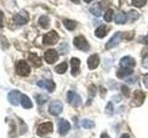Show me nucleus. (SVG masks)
<instances>
[{
    "label": "nucleus",
    "mask_w": 148,
    "mask_h": 138,
    "mask_svg": "<svg viewBox=\"0 0 148 138\" xmlns=\"http://www.w3.org/2000/svg\"><path fill=\"white\" fill-rule=\"evenodd\" d=\"M58 133L61 135H65L69 133V131L71 130V123L68 121L64 119H61L58 121Z\"/></svg>",
    "instance_id": "obj_11"
},
{
    "label": "nucleus",
    "mask_w": 148,
    "mask_h": 138,
    "mask_svg": "<svg viewBox=\"0 0 148 138\" xmlns=\"http://www.w3.org/2000/svg\"><path fill=\"white\" fill-rule=\"evenodd\" d=\"M49 113L54 115V116H58L63 110V104L61 101L59 100H54L49 105Z\"/></svg>",
    "instance_id": "obj_6"
},
{
    "label": "nucleus",
    "mask_w": 148,
    "mask_h": 138,
    "mask_svg": "<svg viewBox=\"0 0 148 138\" xmlns=\"http://www.w3.org/2000/svg\"><path fill=\"white\" fill-rule=\"evenodd\" d=\"M145 98V93H143V91H141V90L134 91V93H133V99H132L133 105H135V106H141L143 103Z\"/></svg>",
    "instance_id": "obj_13"
},
{
    "label": "nucleus",
    "mask_w": 148,
    "mask_h": 138,
    "mask_svg": "<svg viewBox=\"0 0 148 138\" xmlns=\"http://www.w3.org/2000/svg\"><path fill=\"white\" fill-rule=\"evenodd\" d=\"M99 63H100V59H99V56L97 54L91 55V56L87 60L88 67H89V69H91V70L95 69L97 66H98Z\"/></svg>",
    "instance_id": "obj_15"
},
{
    "label": "nucleus",
    "mask_w": 148,
    "mask_h": 138,
    "mask_svg": "<svg viewBox=\"0 0 148 138\" xmlns=\"http://www.w3.org/2000/svg\"><path fill=\"white\" fill-rule=\"evenodd\" d=\"M82 125L83 128H85V129H91V128L95 127V123L92 121H91V120L85 119V120H82Z\"/></svg>",
    "instance_id": "obj_28"
},
{
    "label": "nucleus",
    "mask_w": 148,
    "mask_h": 138,
    "mask_svg": "<svg viewBox=\"0 0 148 138\" xmlns=\"http://www.w3.org/2000/svg\"><path fill=\"white\" fill-rule=\"evenodd\" d=\"M80 64L81 61L78 58H72L71 60V75L73 76H76L80 73Z\"/></svg>",
    "instance_id": "obj_16"
},
{
    "label": "nucleus",
    "mask_w": 148,
    "mask_h": 138,
    "mask_svg": "<svg viewBox=\"0 0 148 138\" xmlns=\"http://www.w3.org/2000/svg\"><path fill=\"white\" fill-rule=\"evenodd\" d=\"M101 138H110V137H109V135H108V133H102V135H101Z\"/></svg>",
    "instance_id": "obj_36"
},
{
    "label": "nucleus",
    "mask_w": 148,
    "mask_h": 138,
    "mask_svg": "<svg viewBox=\"0 0 148 138\" xmlns=\"http://www.w3.org/2000/svg\"><path fill=\"white\" fill-rule=\"evenodd\" d=\"M58 59V53L57 51L54 49L46 50V52L45 53V60L46 63L49 64H52L57 62Z\"/></svg>",
    "instance_id": "obj_8"
},
{
    "label": "nucleus",
    "mask_w": 148,
    "mask_h": 138,
    "mask_svg": "<svg viewBox=\"0 0 148 138\" xmlns=\"http://www.w3.org/2000/svg\"><path fill=\"white\" fill-rule=\"evenodd\" d=\"M90 12L95 17H101L102 15V7L100 6L99 3H95L94 5H92L90 7Z\"/></svg>",
    "instance_id": "obj_19"
},
{
    "label": "nucleus",
    "mask_w": 148,
    "mask_h": 138,
    "mask_svg": "<svg viewBox=\"0 0 148 138\" xmlns=\"http://www.w3.org/2000/svg\"><path fill=\"white\" fill-rule=\"evenodd\" d=\"M67 69H68V64L66 62H63L61 64H59L58 66H56L55 71L58 74H64L67 71Z\"/></svg>",
    "instance_id": "obj_24"
},
{
    "label": "nucleus",
    "mask_w": 148,
    "mask_h": 138,
    "mask_svg": "<svg viewBox=\"0 0 148 138\" xmlns=\"http://www.w3.org/2000/svg\"><path fill=\"white\" fill-rule=\"evenodd\" d=\"M113 13H114L113 9H111V8L108 9V10H106V14H105V16H104L105 20H106V21H108V22H110L111 20H112Z\"/></svg>",
    "instance_id": "obj_30"
},
{
    "label": "nucleus",
    "mask_w": 148,
    "mask_h": 138,
    "mask_svg": "<svg viewBox=\"0 0 148 138\" xmlns=\"http://www.w3.org/2000/svg\"><path fill=\"white\" fill-rule=\"evenodd\" d=\"M142 66H143V67L148 69V55H146V56L143 57V62H142Z\"/></svg>",
    "instance_id": "obj_33"
},
{
    "label": "nucleus",
    "mask_w": 148,
    "mask_h": 138,
    "mask_svg": "<svg viewBox=\"0 0 148 138\" xmlns=\"http://www.w3.org/2000/svg\"><path fill=\"white\" fill-rule=\"evenodd\" d=\"M127 20H128V17L126 13L120 11L116 15L115 22L117 23V24H124V23L127 22Z\"/></svg>",
    "instance_id": "obj_20"
},
{
    "label": "nucleus",
    "mask_w": 148,
    "mask_h": 138,
    "mask_svg": "<svg viewBox=\"0 0 148 138\" xmlns=\"http://www.w3.org/2000/svg\"><path fill=\"white\" fill-rule=\"evenodd\" d=\"M127 17H128V20L133 22L139 18V13L135 10H131L127 14Z\"/></svg>",
    "instance_id": "obj_27"
},
{
    "label": "nucleus",
    "mask_w": 148,
    "mask_h": 138,
    "mask_svg": "<svg viewBox=\"0 0 148 138\" xmlns=\"http://www.w3.org/2000/svg\"><path fill=\"white\" fill-rule=\"evenodd\" d=\"M28 59H29L30 63H31L34 67H40V66H42V60H41V58H40L36 53H30V54H29V57H28Z\"/></svg>",
    "instance_id": "obj_17"
},
{
    "label": "nucleus",
    "mask_w": 148,
    "mask_h": 138,
    "mask_svg": "<svg viewBox=\"0 0 148 138\" xmlns=\"http://www.w3.org/2000/svg\"><path fill=\"white\" fill-rule=\"evenodd\" d=\"M119 64L122 67L132 69V67L135 66L136 62H135V60L131 56H124L121 60H120Z\"/></svg>",
    "instance_id": "obj_14"
},
{
    "label": "nucleus",
    "mask_w": 148,
    "mask_h": 138,
    "mask_svg": "<svg viewBox=\"0 0 148 138\" xmlns=\"http://www.w3.org/2000/svg\"><path fill=\"white\" fill-rule=\"evenodd\" d=\"M53 132V123L51 122H44L39 125L37 128V135L39 136H45L48 133H51Z\"/></svg>",
    "instance_id": "obj_5"
},
{
    "label": "nucleus",
    "mask_w": 148,
    "mask_h": 138,
    "mask_svg": "<svg viewBox=\"0 0 148 138\" xmlns=\"http://www.w3.org/2000/svg\"><path fill=\"white\" fill-rule=\"evenodd\" d=\"M71 1H72L73 3H76V4H79V3H80V1H79V0H71Z\"/></svg>",
    "instance_id": "obj_38"
},
{
    "label": "nucleus",
    "mask_w": 148,
    "mask_h": 138,
    "mask_svg": "<svg viewBox=\"0 0 148 138\" xmlns=\"http://www.w3.org/2000/svg\"><path fill=\"white\" fill-rule=\"evenodd\" d=\"M63 24H64V26L66 27L69 30H75V28H76V26H77L76 21L71 20H63Z\"/></svg>",
    "instance_id": "obj_23"
},
{
    "label": "nucleus",
    "mask_w": 148,
    "mask_h": 138,
    "mask_svg": "<svg viewBox=\"0 0 148 138\" xmlns=\"http://www.w3.org/2000/svg\"><path fill=\"white\" fill-rule=\"evenodd\" d=\"M84 1H85L86 3H90L91 1H92V0H84Z\"/></svg>",
    "instance_id": "obj_39"
},
{
    "label": "nucleus",
    "mask_w": 148,
    "mask_h": 138,
    "mask_svg": "<svg viewBox=\"0 0 148 138\" xmlns=\"http://www.w3.org/2000/svg\"><path fill=\"white\" fill-rule=\"evenodd\" d=\"M4 13L0 11V28H3L4 26Z\"/></svg>",
    "instance_id": "obj_35"
},
{
    "label": "nucleus",
    "mask_w": 148,
    "mask_h": 138,
    "mask_svg": "<svg viewBox=\"0 0 148 138\" xmlns=\"http://www.w3.org/2000/svg\"><path fill=\"white\" fill-rule=\"evenodd\" d=\"M132 3L136 7H142L146 4V0H132Z\"/></svg>",
    "instance_id": "obj_31"
},
{
    "label": "nucleus",
    "mask_w": 148,
    "mask_h": 138,
    "mask_svg": "<svg viewBox=\"0 0 148 138\" xmlns=\"http://www.w3.org/2000/svg\"><path fill=\"white\" fill-rule=\"evenodd\" d=\"M39 24L44 28V29H47L50 25V20L49 18L46 16H42L39 18Z\"/></svg>",
    "instance_id": "obj_26"
},
{
    "label": "nucleus",
    "mask_w": 148,
    "mask_h": 138,
    "mask_svg": "<svg viewBox=\"0 0 148 138\" xmlns=\"http://www.w3.org/2000/svg\"><path fill=\"white\" fill-rule=\"evenodd\" d=\"M121 91H122V94H124L125 97H130V90L128 89V87L122 86L121 87Z\"/></svg>",
    "instance_id": "obj_32"
},
{
    "label": "nucleus",
    "mask_w": 148,
    "mask_h": 138,
    "mask_svg": "<svg viewBox=\"0 0 148 138\" xmlns=\"http://www.w3.org/2000/svg\"><path fill=\"white\" fill-rule=\"evenodd\" d=\"M67 99L68 102L71 104L73 107H78L80 106V104L82 103V99L81 97L78 94H76L75 92L73 91H69L67 94Z\"/></svg>",
    "instance_id": "obj_9"
},
{
    "label": "nucleus",
    "mask_w": 148,
    "mask_h": 138,
    "mask_svg": "<svg viewBox=\"0 0 148 138\" xmlns=\"http://www.w3.org/2000/svg\"><path fill=\"white\" fill-rule=\"evenodd\" d=\"M59 40V36L57 33V31L55 30H51L48 33H46L44 38H43V43L45 45H54Z\"/></svg>",
    "instance_id": "obj_3"
},
{
    "label": "nucleus",
    "mask_w": 148,
    "mask_h": 138,
    "mask_svg": "<svg viewBox=\"0 0 148 138\" xmlns=\"http://www.w3.org/2000/svg\"><path fill=\"white\" fill-rule=\"evenodd\" d=\"M73 43H74V45H75V47L78 48L79 50H81V51L87 52V51L90 49V45H89V43H88L87 40L82 35L75 37Z\"/></svg>",
    "instance_id": "obj_2"
},
{
    "label": "nucleus",
    "mask_w": 148,
    "mask_h": 138,
    "mask_svg": "<svg viewBox=\"0 0 148 138\" xmlns=\"http://www.w3.org/2000/svg\"><path fill=\"white\" fill-rule=\"evenodd\" d=\"M133 73V70L132 69H130V68H125V67H122L118 70L117 72V76L119 78H125L129 76H131L132 74Z\"/></svg>",
    "instance_id": "obj_18"
},
{
    "label": "nucleus",
    "mask_w": 148,
    "mask_h": 138,
    "mask_svg": "<svg viewBox=\"0 0 148 138\" xmlns=\"http://www.w3.org/2000/svg\"><path fill=\"white\" fill-rule=\"evenodd\" d=\"M21 106L24 109H31L32 107V100L30 99V98L28 96L22 94L21 95Z\"/></svg>",
    "instance_id": "obj_22"
},
{
    "label": "nucleus",
    "mask_w": 148,
    "mask_h": 138,
    "mask_svg": "<svg viewBox=\"0 0 148 138\" xmlns=\"http://www.w3.org/2000/svg\"><path fill=\"white\" fill-rule=\"evenodd\" d=\"M30 20L29 14H28L25 10H21L15 14V16L13 17V20L17 25H25L28 23Z\"/></svg>",
    "instance_id": "obj_4"
},
{
    "label": "nucleus",
    "mask_w": 148,
    "mask_h": 138,
    "mask_svg": "<svg viewBox=\"0 0 148 138\" xmlns=\"http://www.w3.org/2000/svg\"><path fill=\"white\" fill-rule=\"evenodd\" d=\"M143 81L145 86L148 89V74H146V75H145L143 76Z\"/></svg>",
    "instance_id": "obj_34"
},
{
    "label": "nucleus",
    "mask_w": 148,
    "mask_h": 138,
    "mask_svg": "<svg viewBox=\"0 0 148 138\" xmlns=\"http://www.w3.org/2000/svg\"><path fill=\"white\" fill-rule=\"evenodd\" d=\"M16 72L18 76H27L30 75L31 73V67L29 64H27L24 60H21L18 61L16 66Z\"/></svg>",
    "instance_id": "obj_1"
},
{
    "label": "nucleus",
    "mask_w": 148,
    "mask_h": 138,
    "mask_svg": "<svg viewBox=\"0 0 148 138\" xmlns=\"http://www.w3.org/2000/svg\"><path fill=\"white\" fill-rule=\"evenodd\" d=\"M21 99V94L18 90H12L8 95V100L9 103L14 106H18Z\"/></svg>",
    "instance_id": "obj_10"
},
{
    "label": "nucleus",
    "mask_w": 148,
    "mask_h": 138,
    "mask_svg": "<svg viewBox=\"0 0 148 138\" xmlns=\"http://www.w3.org/2000/svg\"><path fill=\"white\" fill-rule=\"evenodd\" d=\"M105 113L108 115V116H112L113 113H114V107H113V104L112 102H108L106 106V109H105Z\"/></svg>",
    "instance_id": "obj_29"
},
{
    "label": "nucleus",
    "mask_w": 148,
    "mask_h": 138,
    "mask_svg": "<svg viewBox=\"0 0 148 138\" xmlns=\"http://www.w3.org/2000/svg\"><path fill=\"white\" fill-rule=\"evenodd\" d=\"M37 86L41 89H45L49 92H53L55 90L56 85L52 80H40L37 82Z\"/></svg>",
    "instance_id": "obj_12"
},
{
    "label": "nucleus",
    "mask_w": 148,
    "mask_h": 138,
    "mask_svg": "<svg viewBox=\"0 0 148 138\" xmlns=\"http://www.w3.org/2000/svg\"><path fill=\"white\" fill-rule=\"evenodd\" d=\"M122 40V33L121 32H116V33L111 37L110 40L106 43V50H109V49H112L114 47H116L117 45L119 44V43Z\"/></svg>",
    "instance_id": "obj_7"
},
{
    "label": "nucleus",
    "mask_w": 148,
    "mask_h": 138,
    "mask_svg": "<svg viewBox=\"0 0 148 138\" xmlns=\"http://www.w3.org/2000/svg\"><path fill=\"white\" fill-rule=\"evenodd\" d=\"M35 99L39 105H43L49 99V97L45 94H38L37 96H35Z\"/></svg>",
    "instance_id": "obj_25"
},
{
    "label": "nucleus",
    "mask_w": 148,
    "mask_h": 138,
    "mask_svg": "<svg viewBox=\"0 0 148 138\" xmlns=\"http://www.w3.org/2000/svg\"><path fill=\"white\" fill-rule=\"evenodd\" d=\"M120 138H130V136L127 135V133H124V135H122L121 136H120Z\"/></svg>",
    "instance_id": "obj_37"
},
{
    "label": "nucleus",
    "mask_w": 148,
    "mask_h": 138,
    "mask_svg": "<svg viewBox=\"0 0 148 138\" xmlns=\"http://www.w3.org/2000/svg\"><path fill=\"white\" fill-rule=\"evenodd\" d=\"M95 36L97 38H104V37L108 33V27L106 25H101L99 26L95 31Z\"/></svg>",
    "instance_id": "obj_21"
}]
</instances>
